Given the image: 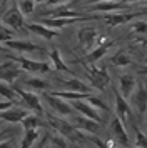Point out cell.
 Masks as SVG:
<instances>
[{"label":"cell","mask_w":147,"mask_h":148,"mask_svg":"<svg viewBox=\"0 0 147 148\" xmlns=\"http://www.w3.org/2000/svg\"><path fill=\"white\" fill-rule=\"evenodd\" d=\"M130 103L139 113H146L147 112V80H144V78L137 80L135 90H134L132 97H130Z\"/></svg>","instance_id":"obj_1"},{"label":"cell","mask_w":147,"mask_h":148,"mask_svg":"<svg viewBox=\"0 0 147 148\" xmlns=\"http://www.w3.org/2000/svg\"><path fill=\"white\" fill-rule=\"evenodd\" d=\"M44 100L47 101V105L52 108L53 112H57L59 115L69 116V115H72V112H74V107L69 103V100L62 98V97H57V95L50 93V92H45V93H44Z\"/></svg>","instance_id":"obj_2"},{"label":"cell","mask_w":147,"mask_h":148,"mask_svg":"<svg viewBox=\"0 0 147 148\" xmlns=\"http://www.w3.org/2000/svg\"><path fill=\"white\" fill-rule=\"evenodd\" d=\"M8 58H12L19 63L22 70L25 72H32V73H47L50 70V65L47 62H39V60H30V58H25V57H12L8 53Z\"/></svg>","instance_id":"obj_3"},{"label":"cell","mask_w":147,"mask_h":148,"mask_svg":"<svg viewBox=\"0 0 147 148\" xmlns=\"http://www.w3.org/2000/svg\"><path fill=\"white\" fill-rule=\"evenodd\" d=\"M97 17H40V22L50 28H64L80 20H94Z\"/></svg>","instance_id":"obj_4"},{"label":"cell","mask_w":147,"mask_h":148,"mask_svg":"<svg viewBox=\"0 0 147 148\" xmlns=\"http://www.w3.org/2000/svg\"><path fill=\"white\" fill-rule=\"evenodd\" d=\"M13 87H15L17 93H19V97L22 98V101H24V105H25V107H28L32 112H35V113L44 115V108H42V103H40V100H39V97H37V95L32 93V92L24 90L20 85H13Z\"/></svg>","instance_id":"obj_5"},{"label":"cell","mask_w":147,"mask_h":148,"mask_svg":"<svg viewBox=\"0 0 147 148\" xmlns=\"http://www.w3.org/2000/svg\"><path fill=\"white\" fill-rule=\"evenodd\" d=\"M20 72H22V67L15 60H10L5 62L0 65V80L7 82V83H13V82L19 78Z\"/></svg>","instance_id":"obj_6"},{"label":"cell","mask_w":147,"mask_h":148,"mask_svg":"<svg viewBox=\"0 0 147 148\" xmlns=\"http://www.w3.org/2000/svg\"><path fill=\"white\" fill-rule=\"evenodd\" d=\"M3 23H5V25H8L10 28H13L15 32H17V30H20V28H24L27 25L25 18H24V14H22V10H20V8H17V7L5 10V14H3Z\"/></svg>","instance_id":"obj_7"},{"label":"cell","mask_w":147,"mask_h":148,"mask_svg":"<svg viewBox=\"0 0 147 148\" xmlns=\"http://www.w3.org/2000/svg\"><path fill=\"white\" fill-rule=\"evenodd\" d=\"M89 80L95 90H104L110 83V77L105 68H89Z\"/></svg>","instance_id":"obj_8"},{"label":"cell","mask_w":147,"mask_h":148,"mask_svg":"<svg viewBox=\"0 0 147 148\" xmlns=\"http://www.w3.org/2000/svg\"><path fill=\"white\" fill-rule=\"evenodd\" d=\"M99 35L100 34L97 32V28H94V27H82L79 32H77V38H79V43L85 48V50H90V48L97 43Z\"/></svg>","instance_id":"obj_9"},{"label":"cell","mask_w":147,"mask_h":148,"mask_svg":"<svg viewBox=\"0 0 147 148\" xmlns=\"http://www.w3.org/2000/svg\"><path fill=\"white\" fill-rule=\"evenodd\" d=\"M70 105L74 107L75 112L85 115V116H89V118H92V120H95V121H102L99 112H97V108L92 107L85 98H80V100H70Z\"/></svg>","instance_id":"obj_10"},{"label":"cell","mask_w":147,"mask_h":148,"mask_svg":"<svg viewBox=\"0 0 147 148\" xmlns=\"http://www.w3.org/2000/svg\"><path fill=\"white\" fill-rule=\"evenodd\" d=\"M27 28H28L30 32H33L35 35L45 38V40H52V38H55V37L59 35V32H57L55 28L47 27L42 22H40V23H37V22H28V23H27Z\"/></svg>","instance_id":"obj_11"},{"label":"cell","mask_w":147,"mask_h":148,"mask_svg":"<svg viewBox=\"0 0 147 148\" xmlns=\"http://www.w3.org/2000/svg\"><path fill=\"white\" fill-rule=\"evenodd\" d=\"M5 45L10 50H17L19 53H30V52H40L42 50L39 45H35L28 40H13V38H10V40L5 42Z\"/></svg>","instance_id":"obj_12"},{"label":"cell","mask_w":147,"mask_h":148,"mask_svg":"<svg viewBox=\"0 0 147 148\" xmlns=\"http://www.w3.org/2000/svg\"><path fill=\"white\" fill-rule=\"evenodd\" d=\"M137 15L139 14H115V12H112V14H104L102 18L105 20L109 27H119V25H124L127 22L137 18Z\"/></svg>","instance_id":"obj_13"},{"label":"cell","mask_w":147,"mask_h":148,"mask_svg":"<svg viewBox=\"0 0 147 148\" xmlns=\"http://www.w3.org/2000/svg\"><path fill=\"white\" fill-rule=\"evenodd\" d=\"M28 113H30V108L28 110H24V108H13L12 107V108H8V110L0 112V120H5L8 123H20Z\"/></svg>","instance_id":"obj_14"},{"label":"cell","mask_w":147,"mask_h":148,"mask_svg":"<svg viewBox=\"0 0 147 148\" xmlns=\"http://www.w3.org/2000/svg\"><path fill=\"white\" fill-rule=\"evenodd\" d=\"M124 3H119L115 0H99L97 3H94L89 10L92 12H105V14H112V12H120L124 10Z\"/></svg>","instance_id":"obj_15"},{"label":"cell","mask_w":147,"mask_h":148,"mask_svg":"<svg viewBox=\"0 0 147 148\" xmlns=\"http://www.w3.org/2000/svg\"><path fill=\"white\" fill-rule=\"evenodd\" d=\"M72 123L77 128L87 132V133H97L99 132V121L92 120V118H89V116H85V115H82V113H80V116H74Z\"/></svg>","instance_id":"obj_16"},{"label":"cell","mask_w":147,"mask_h":148,"mask_svg":"<svg viewBox=\"0 0 147 148\" xmlns=\"http://www.w3.org/2000/svg\"><path fill=\"white\" fill-rule=\"evenodd\" d=\"M135 85H137V80L132 75H120L119 77V92L126 97L127 100L132 97L134 90H135Z\"/></svg>","instance_id":"obj_17"},{"label":"cell","mask_w":147,"mask_h":148,"mask_svg":"<svg viewBox=\"0 0 147 148\" xmlns=\"http://www.w3.org/2000/svg\"><path fill=\"white\" fill-rule=\"evenodd\" d=\"M62 80V78H60ZM62 85L67 88V90H72V92H80V93H94L95 88L92 85H87L80 78H69V80H62Z\"/></svg>","instance_id":"obj_18"},{"label":"cell","mask_w":147,"mask_h":148,"mask_svg":"<svg viewBox=\"0 0 147 148\" xmlns=\"http://www.w3.org/2000/svg\"><path fill=\"white\" fill-rule=\"evenodd\" d=\"M115 93V112L122 120H127L130 116V107H129V101L124 95L120 93L119 90H114Z\"/></svg>","instance_id":"obj_19"},{"label":"cell","mask_w":147,"mask_h":148,"mask_svg":"<svg viewBox=\"0 0 147 148\" xmlns=\"http://www.w3.org/2000/svg\"><path fill=\"white\" fill-rule=\"evenodd\" d=\"M110 128H112V133L115 135V138H117L120 143H124V145H129V143H130L129 135H127V130L124 128V123H122V118H120V116L114 118L112 123H110Z\"/></svg>","instance_id":"obj_20"},{"label":"cell","mask_w":147,"mask_h":148,"mask_svg":"<svg viewBox=\"0 0 147 148\" xmlns=\"http://www.w3.org/2000/svg\"><path fill=\"white\" fill-rule=\"evenodd\" d=\"M0 95L3 98H7V100L15 101V103H19V100H22L19 97V93H17L15 87H13V83H7L3 80H0Z\"/></svg>","instance_id":"obj_21"},{"label":"cell","mask_w":147,"mask_h":148,"mask_svg":"<svg viewBox=\"0 0 147 148\" xmlns=\"http://www.w3.org/2000/svg\"><path fill=\"white\" fill-rule=\"evenodd\" d=\"M107 48L109 47H105V45H97L92 52H89V53L82 58V62H85V63H89V65H92V63H95L97 60H100V58L105 55Z\"/></svg>","instance_id":"obj_22"},{"label":"cell","mask_w":147,"mask_h":148,"mask_svg":"<svg viewBox=\"0 0 147 148\" xmlns=\"http://www.w3.org/2000/svg\"><path fill=\"white\" fill-rule=\"evenodd\" d=\"M24 83H25L27 87L35 88V90H50L52 88V85L49 82L44 80V78H39V77H28V78L24 80Z\"/></svg>","instance_id":"obj_23"},{"label":"cell","mask_w":147,"mask_h":148,"mask_svg":"<svg viewBox=\"0 0 147 148\" xmlns=\"http://www.w3.org/2000/svg\"><path fill=\"white\" fill-rule=\"evenodd\" d=\"M110 63L115 65V67H127V65L132 63V60H130V57L126 50H119L117 53H114L110 57Z\"/></svg>","instance_id":"obj_24"},{"label":"cell","mask_w":147,"mask_h":148,"mask_svg":"<svg viewBox=\"0 0 147 148\" xmlns=\"http://www.w3.org/2000/svg\"><path fill=\"white\" fill-rule=\"evenodd\" d=\"M50 62H52L53 68H57L60 72H69V67L65 65V62L62 60V57H60L59 48H53L52 52H50Z\"/></svg>","instance_id":"obj_25"},{"label":"cell","mask_w":147,"mask_h":148,"mask_svg":"<svg viewBox=\"0 0 147 148\" xmlns=\"http://www.w3.org/2000/svg\"><path fill=\"white\" fill-rule=\"evenodd\" d=\"M39 138V132H37V128H30V130H25V135H24V138L20 141V147H33L35 145V141Z\"/></svg>","instance_id":"obj_26"},{"label":"cell","mask_w":147,"mask_h":148,"mask_svg":"<svg viewBox=\"0 0 147 148\" xmlns=\"http://www.w3.org/2000/svg\"><path fill=\"white\" fill-rule=\"evenodd\" d=\"M37 115H39V113H37ZM37 115L28 113L24 120L20 121V125L24 127V130H30V128H39L40 127V120H39V116H37Z\"/></svg>","instance_id":"obj_27"},{"label":"cell","mask_w":147,"mask_h":148,"mask_svg":"<svg viewBox=\"0 0 147 148\" xmlns=\"http://www.w3.org/2000/svg\"><path fill=\"white\" fill-rule=\"evenodd\" d=\"M35 5H37V2H35V0H20L19 8L22 10V14H24V15H30V14H33Z\"/></svg>","instance_id":"obj_28"},{"label":"cell","mask_w":147,"mask_h":148,"mask_svg":"<svg viewBox=\"0 0 147 148\" xmlns=\"http://www.w3.org/2000/svg\"><path fill=\"white\" fill-rule=\"evenodd\" d=\"M13 28H10L8 25H5V23H0V42H3L5 43L7 40H10V38H13Z\"/></svg>","instance_id":"obj_29"},{"label":"cell","mask_w":147,"mask_h":148,"mask_svg":"<svg viewBox=\"0 0 147 148\" xmlns=\"http://www.w3.org/2000/svg\"><path fill=\"white\" fill-rule=\"evenodd\" d=\"M85 100L92 105V107L95 108H99V110H107V105H105V101L102 100V98H99V97H94L92 93L90 95H87L85 97Z\"/></svg>","instance_id":"obj_30"},{"label":"cell","mask_w":147,"mask_h":148,"mask_svg":"<svg viewBox=\"0 0 147 148\" xmlns=\"http://www.w3.org/2000/svg\"><path fill=\"white\" fill-rule=\"evenodd\" d=\"M134 130H135V147H147V135L140 132L137 127H134Z\"/></svg>","instance_id":"obj_31"},{"label":"cell","mask_w":147,"mask_h":148,"mask_svg":"<svg viewBox=\"0 0 147 148\" xmlns=\"http://www.w3.org/2000/svg\"><path fill=\"white\" fill-rule=\"evenodd\" d=\"M130 27H132V32H135V34H147V22L146 20L134 22Z\"/></svg>","instance_id":"obj_32"},{"label":"cell","mask_w":147,"mask_h":148,"mask_svg":"<svg viewBox=\"0 0 147 148\" xmlns=\"http://www.w3.org/2000/svg\"><path fill=\"white\" fill-rule=\"evenodd\" d=\"M13 105H15V101H12V100H2L0 101V112H3V110H8V108H12Z\"/></svg>","instance_id":"obj_33"},{"label":"cell","mask_w":147,"mask_h":148,"mask_svg":"<svg viewBox=\"0 0 147 148\" xmlns=\"http://www.w3.org/2000/svg\"><path fill=\"white\" fill-rule=\"evenodd\" d=\"M67 2H69V0H49L47 3H50V5H64Z\"/></svg>","instance_id":"obj_34"},{"label":"cell","mask_w":147,"mask_h":148,"mask_svg":"<svg viewBox=\"0 0 147 148\" xmlns=\"http://www.w3.org/2000/svg\"><path fill=\"white\" fill-rule=\"evenodd\" d=\"M0 53H3V55H8V53H10V48L7 47L5 43H3V45L0 43Z\"/></svg>","instance_id":"obj_35"},{"label":"cell","mask_w":147,"mask_h":148,"mask_svg":"<svg viewBox=\"0 0 147 148\" xmlns=\"http://www.w3.org/2000/svg\"><path fill=\"white\" fill-rule=\"evenodd\" d=\"M3 14H5V5L0 3V23L3 22Z\"/></svg>","instance_id":"obj_36"},{"label":"cell","mask_w":147,"mask_h":148,"mask_svg":"<svg viewBox=\"0 0 147 148\" xmlns=\"http://www.w3.org/2000/svg\"><path fill=\"white\" fill-rule=\"evenodd\" d=\"M139 73L140 75H147V65H144V67L139 68Z\"/></svg>","instance_id":"obj_37"},{"label":"cell","mask_w":147,"mask_h":148,"mask_svg":"<svg viewBox=\"0 0 147 148\" xmlns=\"http://www.w3.org/2000/svg\"><path fill=\"white\" fill-rule=\"evenodd\" d=\"M35 2H37V3H47L49 0H35Z\"/></svg>","instance_id":"obj_38"},{"label":"cell","mask_w":147,"mask_h":148,"mask_svg":"<svg viewBox=\"0 0 147 148\" xmlns=\"http://www.w3.org/2000/svg\"><path fill=\"white\" fill-rule=\"evenodd\" d=\"M126 3H132V2H139V0H124Z\"/></svg>","instance_id":"obj_39"},{"label":"cell","mask_w":147,"mask_h":148,"mask_svg":"<svg viewBox=\"0 0 147 148\" xmlns=\"http://www.w3.org/2000/svg\"><path fill=\"white\" fill-rule=\"evenodd\" d=\"M7 2H8V0H0V3H2V5H5Z\"/></svg>","instance_id":"obj_40"},{"label":"cell","mask_w":147,"mask_h":148,"mask_svg":"<svg viewBox=\"0 0 147 148\" xmlns=\"http://www.w3.org/2000/svg\"><path fill=\"white\" fill-rule=\"evenodd\" d=\"M146 128H147V115H146Z\"/></svg>","instance_id":"obj_41"}]
</instances>
